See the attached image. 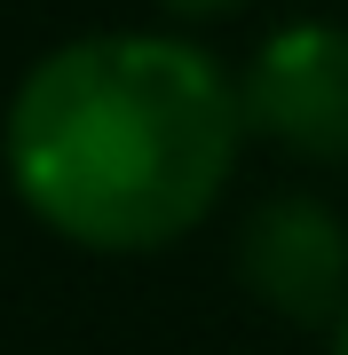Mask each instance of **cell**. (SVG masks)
<instances>
[{
	"instance_id": "3957f363",
	"label": "cell",
	"mask_w": 348,
	"mask_h": 355,
	"mask_svg": "<svg viewBox=\"0 0 348 355\" xmlns=\"http://www.w3.org/2000/svg\"><path fill=\"white\" fill-rule=\"evenodd\" d=\"M238 284L277 324L333 331L348 308V214L317 190H270L238 221Z\"/></svg>"
},
{
	"instance_id": "277c9868",
	"label": "cell",
	"mask_w": 348,
	"mask_h": 355,
	"mask_svg": "<svg viewBox=\"0 0 348 355\" xmlns=\"http://www.w3.org/2000/svg\"><path fill=\"white\" fill-rule=\"evenodd\" d=\"M158 8H167L174 24H222V16H238L245 0H158Z\"/></svg>"
},
{
	"instance_id": "7a4b0ae2",
	"label": "cell",
	"mask_w": 348,
	"mask_h": 355,
	"mask_svg": "<svg viewBox=\"0 0 348 355\" xmlns=\"http://www.w3.org/2000/svg\"><path fill=\"white\" fill-rule=\"evenodd\" d=\"M245 135L301 166H348V24L293 16L238 64Z\"/></svg>"
},
{
	"instance_id": "6da1fadb",
	"label": "cell",
	"mask_w": 348,
	"mask_h": 355,
	"mask_svg": "<svg viewBox=\"0 0 348 355\" xmlns=\"http://www.w3.org/2000/svg\"><path fill=\"white\" fill-rule=\"evenodd\" d=\"M245 150L238 71L190 32H79L16 79L0 174L16 205L103 261L198 237Z\"/></svg>"
},
{
	"instance_id": "5b68a950",
	"label": "cell",
	"mask_w": 348,
	"mask_h": 355,
	"mask_svg": "<svg viewBox=\"0 0 348 355\" xmlns=\"http://www.w3.org/2000/svg\"><path fill=\"white\" fill-rule=\"evenodd\" d=\"M324 355H348V308H340V324L324 331Z\"/></svg>"
}]
</instances>
